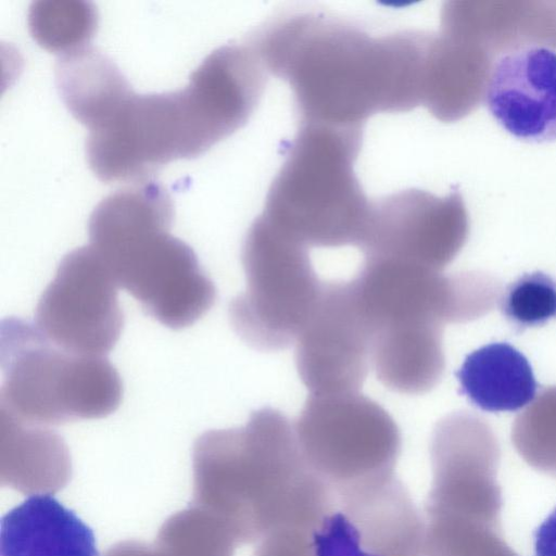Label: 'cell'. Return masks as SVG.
Returning a JSON list of instances; mask_svg holds the SVG:
<instances>
[{"label": "cell", "mask_w": 556, "mask_h": 556, "mask_svg": "<svg viewBox=\"0 0 556 556\" xmlns=\"http://www.w3.org/2000/svg\"><path fill=\"white\" fill-rule=\"evenodd\" d=\"M430 36H372L351 21L313 11L276 18L251 43L266 71L290 84L301 125L363 129L372 114L424 103Z\"/></svg>", "instance_id": "obj_1"}, {"label": "cell", "mask_w": 556, "mask_h": 556, "mask_svg": "<svg viewBox=\"0 0 556 556\" xmlns=\"http://www.w3.org/2000/svg\"><path fill=\"white\" fill-rule=\"evenodd\" d=\"M198 470L216 482L226 528L236 541H262L280 530L312 534L332 506L326 484L306 464L294 425L266 406L242 427L203 433Z\"/></svg>", "instance_id": "obj_2"}, {"label": "cell", "mask_w": 556, "mask_h": 556, "mask_svg": "<svg viewBox=\"0 0 556 556\" xmlns=\"http://www.w3.org/2000/svg\"><path fill=\"white\" fill-rule=\"evenodd\" d=\"M362 128L301 125L262 213L308 249L359 248L372 203L354 172Z\"/></svg>", "instance_id": "obj_3"}, {"label": "cell", "mask_w": 556, "mask_h": 556, "mask_svg": "<svg viewBox=\"0 0 556 556\" xmlns=\"http://www.w3.org/2000/svg\"><path fill=\"white\" fill-rule=\"evenodd\" d=\"M0 363V410L30 424L103 418L122 401L121 377L105 356L64 350L18 317L1 321Z\"/></svg>", "instance_id": "obj_4"}, {"label": "cell", "mask_w": 556, "mask_h": 556, "mask_svg": "<svg viewBox=\"0 0 556 556\" xmlns=\"http://www.w3.org/2000/svg\"><path fill=\"white\" fill-rule=\"evenodd\" d=\"M241 260L247 287L229 304L232 329L255 350L288 349L308 320L323 287L308 248L261 214L245 235Z\"/></svg>", "instance_id": "obj_5"}, {"label": "cell", "mask_w": 556, "mask_h": 556, "mask_svg": "<svg viewBox=\"0 0 556 556\" xmlns=\"http://www.w3.org/2000/svg\"><path fill=\"white\" fill-rule=\"evenodd\" d=\"M293 425L306 464L332 498L396 477L400 429L365 394H309Z\"/></svg>", "instance_id": "obj_6"}, {"label": "cell", "mask_w": 556, "mask_h": 556, "mask_svg": "<svg viewBox=\"0 0 556 556\" xmlns=\"http://www.w3.org/2000/svg\"><path fill=\"white\" fill-rule=\"evenodd\" d=\"M170 226L154 222L106 230L89 237V245L148 315L181 329L210 311L216 288L193 250L169 235Z\"/></svg>", "instance_id": "obj_7"}, {"label": "cell", "mask_w": 556, "mask_h": 556, "mask_svg": "<svg viewBox=\"0 0 556 556\" xmlns=\"http://www.w3.org/2000/svg\"><path fill=\"white\" fill-rule=\"evenodd\" d=\"M353 280L374 329L397 321L466 323L501 298V283L485 273L444 275L382 258L365 257Z\"/></svg>", "instance_id": "obj_8"}, {"label": "cell", "mask_w": 556, "mask_h": 556, "mask_svg": "<svg viewBox=\"0 0 556 556\" xmlns=\"http://www.w3.org/2000/svg\"><path fill=\"white\" fill-rule=\"evenodd\" d=\"M431 489L425 514L501 527V450L491 426L467 410L440 419L430 442Z\"/></svg>", "instance_id": "obj_9"}, {"label": "cell", "mask_w": 556, "mask_h": 556, "mask_svg": "<svg viewBox=\"0 0 556 556\" xmlns=\"http://www.w3.org/2000/svg\"><path fill=\"white\" fill-rule=\"evenodd\" d=\"M117 288L98 253L90 245L77 248L62 258L42 292L34 324L64 350L105 356L124 326Z\"/></svg>", "instance_id": "obj_10"}, {"label": "cell", "mask_w": 556, "mask_h": 556, "mask_svg": "<svg viewBox=\"0 0 556 556\" xmlns=\"http://www.w3.org/2000/svg\"><path fill=\"white\" fill-rule=\"evenodd\" d=\"M374 328L355 283L324 282L295 341V366L309 394L359 392L369 368Z\"/></svg>", "instance_id": "obj_11"}, {"label": "cell", "mask_w": 556, "mask_h": 556, "mask_svg": "<svg viewBox=\"0 0 556 556\" xmlns=\"http://www.w3.org/2000/svg\"><path fill=\"white\" fill-rule=\"evenodd\" d=\"M468 233V214L458 191L439 198L408 189L372 202L359 249L365 257L442 271L460 252Z\"/></svg>", "instance_id": "obj_12"}, {"label": "cell", "mask_w": 556, "mask_h": 556, "mask_svg": "<svg viewBox=\"0 0 556 556\" xmlns=\"http://www.w3.org/2000/svg\"><path fill=\"white\" fill-rule=\"evenodd\" d=\"M425 521L397 477L333 500L312 533L314 556H419Z\"/></svg>", "instance_id": "obj_13"}, {"label": "cell", "mask_w": 556, "mask_h": 556, "mask_svg": "<svg viewBox=\"0 0 556 556\" xmlns=\"http://www.w3.org/2000/svg\"><path fill=\"white\" fill-rule=\"evenodd\" d=\"M483 101L514 137L556 140V50L529 46L496 58Z\"/></svg>", "instance_id": "obj_14"}, {"label": "cell", "mask_w": 556, "mask_h": 556, "mask_svg": "<svg viewBox=\"0 0 556 556\" xmlns=\"http://www.w3.org/2000/svg\"><path fill=\"white\" fill-rule=\"evenodd\" d=\"M441 30L467 39L493 61L529 46L556 49V2L451 1Z\"/></svg>", "instance_id": "obj_15"}, {"label": "cell", "mask_w": 556, "mask_h": 556, "mask_svg": "<svg viewBox=\"0 0 556 556\" xmlns=\"http://www.w3.org/2000/svg\"><path fill=\"white\" fill-rule=\"evenodd\" d=\"M493 60L470 41L441 30L429 41L424 105L442 122H455L484 100Z\"/></svg>", "instance_id": "obj_16"}, {"label": "cell", "mask_w": 556, "mask_h": 556, "mask_svg": "<svg viewBox=\"0 0 556 556\" xmlns=\"http://www.w3.org/2000/svg\"><path fill=\"white\" fill-rule=\"evenodd\" d=\"M0 556H100L92 530L51 494H31L0 521Z\"/></svg>", "instance_id": "obj_17"}, {"label": "cell", "mask_w": 556, "mask_h": 556, "mask_svg": "<svg viewBox=\"0 0 556 556\" xmlns=\"http://www.w3.org/2000/svg\"><path fill=\"white\" fill-rule=\"evenodd\" d=\"M443 326L425 321L380 325L374 330L371 367L389 390L424 394L441 380L445 368Z\"/></svg>", "instance_id": "obj_18"}, {"label": "cell", "mask_w": 556, "mask_h": 556, "mask_svg": "<svg viewBox=\"0 0 556 556\" xmlns=\"http://www.w3.org/2000/svg\"><path fill=\"white\" fill-rule=\"evenodd\" d=\"M456 377L459 392L485 412H514L536 396L529 361L506 342L489 343L468 354Z\"/></svg>", "instance_id": "obj_19"}, {"label": "cell", "mask_w": 556, "mask_h": 556, "mask_svg": "<svg viewBox=\"0 0 556 556\" xmlns=\"http://www.w3.org/2000/svg\"><path fill=\"white\" fill-rule=\"evenodd\" d=\"M55 83L68 111L89 129L106 119L132 92L115 63L89 46L59 58Z\"/></svg>", "instance_id": "obj_20"}, {"label": "cell", "mask_w": 556, "mask_h": 556, "mask_svg": "<svg viewBox=\"0 0 556 556\" xmlns=\"http://www.w3.org/2000/svg\"><path fill=\"white\" fill-rule=\"evenodd\" d=\"M424 521L419 556H520L498 526L426 515Z\"/></svg>", "instance_id": "obj_21"}, {"label": "cell", "mask_w": 556, "mask_h": 556, "mask_svg": "<svg viewBox=\"0 0 556 556\" xmlns=\"http://www.w3.org/2000/svg\"><path fill=\"white\" fill-rule=\"evenodd\" d=\"M511 441L529 466L556 478V386L543 389L516 417Z\"/></svg>", "instance_id": "obj_22"}, {"label": "cell", "mask_w": 556, "mask_h": 556, "mask_svg": "<svg viewBox=\"0 0 556 556\" xmlns=\"http://www.w3.org/2000/svg\"><path fill=\"white\" fill-rule=\"evenodd\" d=\"M96 24V11L86 2H36L29 11L34 38L62 54L86 46Z\"/></svg>", "instance_id": "obj_23"}, {"label": "cell", "mask_w": 556, "mask_h": 556, "mask_svg": "<svg viewBox=\"0 0 556 556\" xmlns=\"http://www.w3.org/2000/svg\"><path fill=\"white\" fill-rule=\"evenodd\" d=\"M500 307L519 328L543 325L556 317V281L542 271L525 274L507 286Z\"/></svg>", "instance_id": "obj_24"}, {"label": "cell", "mask_w": 556, "mask_h": 556, "mask_svg": "<svg viewBox=\"0 0 556 556\" xmlns=\"http://www.w3.org/2000/svg\"><path fill=\"white\" fill-rule=\"evenodd\" d=\"M254 556H314L311 534L299 530H280L260 541Z\"/></svg>", "instance_id": "obj_25"}, {"label": "cell", "mask_w": 556, "mask_h": 556, "mask_svg": "<svg viewBox=\"0 0 556 556\" xmlns=\"http://www.w3.org/2000/svg\"><path fill=\"white\" fill-rule=\"evenodd\" d=\"M534 556H556V506L533 532Z\"/></svg>", "instance_id": "obj_26"}]
</instances>
